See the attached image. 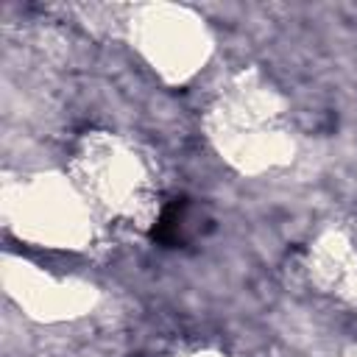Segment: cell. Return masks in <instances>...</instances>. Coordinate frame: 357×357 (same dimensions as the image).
Instances as JSON below:
<instances>
[{
    "label": "cell",
    "mask_w": 357,
    "mask_h": 357,
    "mask_svg": "<svg viewBox=\"0 0 357 357\" xmlns=\"http://www.w3.org/2000/svg\"><path fill=\"white\" fill-rule=\"evenodd\" d=\"M209 223H212V218L204 204H198L192 198H176L162 209V215L153 226V240L167 248L190 245L209 229Z\"/></svg>",
    "instance_id": "6da1fadb"
}]
</instances>
